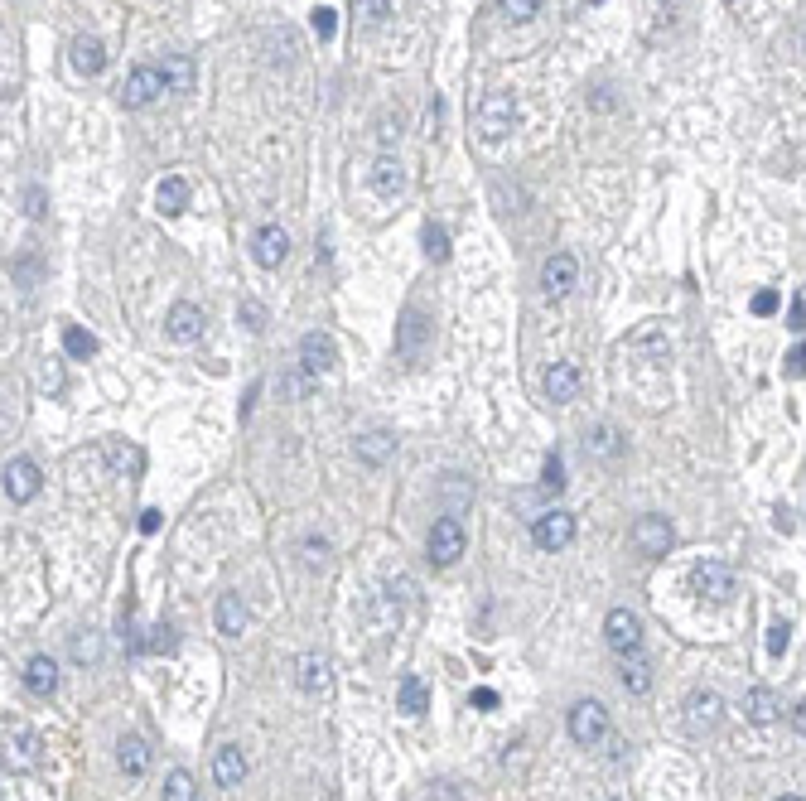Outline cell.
<instances>
[{"mask_svg":"<svg viewBox=\"0 0 806 801\" xmlns=\"http://www.w3.org/2000/svg\"><path fill=\"white\" fill-rule=\"evenodd\" d=\"M473 121H478V136L488 140V145H502V140L517 131V102H512V92H488L478 102V111H473Z\"/></svg>","mask_w":806,"mask_h":801,"instance_id":"1","label":"cell"},{"mask_svg":"<svg viewBox=\"0 0 806 801\" xmlns=\"http://www.w3.org/2000/svg\"><path fill=\"white\" fill-rule=\"evenodd\" d=\"M165 92H169L165 68H155V63H140V68H131V78L121 83V107H126V111H140V107H150L155 97H165Z\"/></svg>","mask_w":806,"mask_h":801,"instance_id":"2","label":"cell"},{"mask_svg":"<svg viewBox=\"0 0 806 801\" xmlns=\"http://www.w3.org/2000/svg\"><path fill=\"white\" fill-rule=\"evenodd\" d=\"M691 584H695V594H705L710 604H729V599L739 594L734 570H729V565H720V560H700V565L691 570Z\"/></svg>","mask_w":806,"mask_h":801,"instance_id":"3","label":"cell"},{"mask_svg":"<svg viewBox=\"0 0 806 801\" xmlns=\"http://www.w3.org/2000/svg\"><path fill=\"white\" fill-rule=\"evenodd\" d=\"M570 739L584 748L604 744L609 739V710L599 705V700H580L575 710H570Z\"/></svg>","mask_w":806,"mask_h":801,"instance_id":"4","label":"cell"},{"mask_svg":"<svg viewBox=\"0 0 806 801\" xmlns=\"http://www.w3.org/2000/svg\"><path fill=\"white\" fill-rule=\"evenodd\" d=\"M720 719H724V700H720V691H691L686 695V729H691L695 739L700 734H715L720 729Z\"/></svg>","mask_w":806,"mask_h":801,"instance_id":"5","label":"cell"},{"mask_svg":"<svg viewBox=\"0 0 806 801\" xmlns=\"http://www.w3.org/2000/svg\"><path fill=\"white\" fill-rule=\"evenodd\" d=\"M604 642H609L618 657H633V652H642V623H638V613H628V608H609V618H604Z\"/></svg>","mask_w":806,"mask_h":801,"instance_id":"6","label":"cell"},{"mask_svg":"<svg viewBox=\"0 0 806 801\" xmlns=\"http://www.w3.org/2000/svg\"><path fill=\"white\" fill-rule=\"evenodd\" d=\"M531 541H536L541 551H565V546L575 541V517H570V512H560V507L541 512V517L531 522Z\"/></svg>","mask_w":806,"mask_h":801,"instance_id":"7","label":"cell"},{"mask_svg":"<svg viewBox=\"0 0 806 801\" xmlns=\"http://www.w3.org/2000/svg\"><path fill=\"white\" fill-rule=\"evenodd\" d=\"M39 734L29 729V724H10L5 729V768L10 773H29V768H39Z\"/></svg>","mask_w":806,"mask_h":801,"instance_id":"8","label":"cell"},{"mask_svg":"<svg viewBox=\"0 0 806 801\" xmlns=\"http://www.w3.org/2000/svg\"><path fill=\"white\" fill-rule=\"evenodd\" d=\"M575 280H580V266H575L570 251L546 256V266H541V295H546V300H565V295L575 290Z\"/></svg>","mask_w":806,"mask_h":801,"instance_id":"9","label":"cell"},{"mask_svg":"<svg viewBox=\"0 0 806 801\" xmlns=\"http://www.w3.org/2000/svg\"><path fill=\"white\" fill-rule=\"evenodd\" d=\"M285 256H290V232H285L280 222H266V227L251 237V261H256L261 271H276Z\"/></svg>","mask_w":806,"mask_h":801,"instance_id":"10","label":"cell"},{"mask_svg":"<svg viewBox=\"0 0 806 801\" xmlns=\"http://www.w3.org/2000/svg\"><path fill=\"white\" fill-rule=\"evenodd\" d=\"M464 546H469V536H464V526L454 522V517H440V522L430 526V560L435 565H454L464 555Z\"/></svg>","mask_w":806,"mask_h":801,"instance_id":"11","label":"cell"},{"mask_svg":"<svg viewBox=\"0 0 806 801\" xmlns=\"http://www.w3.org/2000/svg\"><path fill=\"white\" fill-rule=\"evenodd\" d=\"M671 541H676V531H671L667 517L647 512V517H638V522H633V546H638L642 555H667Z\"/></svg>","mask_w":806,"mask_h":801,"instance_id":"12","label":"cell"},{"mask_svg":"<svg viewBox=\"0 0 806 801\" xmlns=\"http://www.w3.org/2000/svg\"><path fill=\"white\" fill-rule=\"evenodd\" d=\"M300 367H305L309 377H319V372H334L338 367V348L329 333H305L300 338Z\"/></svg>","mask_w":806,"mask_h":801,"instance_id":"13","label":"cell"},{"mask_svg":"<svg viewBox=\"0 0 806 801\" xmlns=\"http://www.w3.org/2000/svg\"><path fill=\"white\" fill-rule=\"evenodd\" d=\"M39 483H44V473H39L34 459H10L5 464V498L10 502H29L39 493Z\"/></svg>","mask_w":806,"mask_h":801,"instance_id":"14","label":"cell"},{"mask_svg":"<svg viewBox=\"0 0 806 801\" xmlns=\"http://www.w3.org/2000/svg\"><path fill=\"white\" fill-rule=\"evenodd\" d=\"M203 324H208V319H203V309L189 304V300H179L165 314V333L174 338V343H198V338H203Z\"/></svg>","mask_w":806,"mask_h":801,"instance_id":"15","label":"cell"},{"mask_svg":"<svg viewBox=\"0 0 806 801\" xmlns=\"http://www.w3.org/2000/svg\"><path fill=\"white\" fill-rule=\"evenodd\" d=\"M541 387H546L551 401H575L580 387H584V377H580V367H575V362H551V367H546V377H541Z\"/></svg>","mask_w":806,"mask_h":801,"instance_id":"16","label":"cell"},{"mask_svg":"<svg viewBox=\"0 0 806 801\" xmlns=\"http://www.w3.org/2000/svg\"><path fill=\"white\" fill-rule=\"evenodd\" d=\"M295 681H300V691H305V695H324L329 686H334L329 657H319V652H305V657L295 662Z\"/></svg>","mask_w":806,"mask_h":801,"instance_id":"17","label":"cell"},{"mask_svg":"<svg viewBox=\"0 0 806 801\" xmlns=\"http://www.w3.org/2000/svg\"><path fill=\"white\" fill-rule=\"evenodd\" d=\"M150 758H155V753H150V744H145L140 734H126V739L116 744V763H121V773L126 777H145L150 773Z\"/></svg>","mask_w":806,"mask_h":801,"instance_id":"18","label":"cell"},{"mask_svg":"<svg viewBox=\"0 0 806 801\" xmlns=\"http://www.w3.org/2000/svg\"><path fill=\"white\" fill-rule=\"evenodd\" d=\"M155 203H160L165 218H179V213L189 208V179H184V174H165L160 189H155Z\"/></svg>","mask_w":806,"mask_h":801,"instance_id":"19","label":"cell"},{"mask_svg":"<svg viewBox=\"0 0 806 801\" xmlns=\"http://www.w3.org/2000/svg\"><path fill=\"white\" fill-rule=\"evenodd\" d=\"M25 686H29V695L49 700V695L58 691V662H54V657H29V666H25Z\"/></svg>","mask_w":806,"mask_h":801,"instance_id":"20","label":"cell"},{"mask_svg":"<svg viewBox=\"0 0 806 801\" xmlns=\"http://www.w3.org/2000/svg\"><path fill=\"white\" fill-rule=\"evenodd\" d=\"M213 777H218L223 787H242V777H247V753L237 744H223L218 748V758H213Z\"/></svg>","mask_w":806,"mask_h":801,"instance_id":"21","label":"cell"},{"mask_svg":"<svg viewBox=\"0 0 806 801\" xmlns=\"http://www.w3.org/2000/svg\"><path fill=\"white\" fill-rule=\"evenodd\" d=\"M73 68L83 73V78H97L102 68H107V49H102V39H73Z\"/></svg>","mask_w":806,"mask_h":801,"instance_id":"22","label":"cell"},{"mask_svg":"<svg viewBox=\"0 0 806 801\" xmlns=\"http://www.w3.org/2000/svg\"><path fill=\"white\" fill-rule=\"evenodd\" d=\"M584 449H589L594 459H618V454L628 449V440L618 435V425H594L589 440H584Z\"/></svg>","mask_w":806,"mask_h":801,"instance_id":"23","label":"cell"},{"mask_svg":"<svg viewBox=\"0 0 806 801\" xmlns=\"http://www.w3.org/2000/svg\"><path fill=\"white\" fill-rule=\"evenodd\" d=\"M372 189L382 198H391V194H401L406 189V169H401V160H391V155H382L377 165H372Z\"/></svg>","mask_w":806,"mask_h":801,"instance_id":"24","label":"cell"},{"mask_svg":"<svg viewBox=\"0 0 806 801\" xmlns=\"http://www.w3.org/2000/svg\"><path fill=\"white\" fill-rule=\"evenodd\" d=\"M242 628H247V604H242V594H223V599H218V633L242 637Z\"/></svg>","mask_w":806,"mask_h":801,"instance_id":"25","label":"cell"},{"mask_svg":"<svg viewBox=\"0 0 806 801\" xmlns=\"http://www.w3.org/2000/svg\"><path fill=\"white\" fill-rule=\"evenodd\" d=\"M623 691L628 695H647L652 691V666H647V657L642 652H633V657H623Z\"/></svg>","mask_w":806,"mask_h":801,"instance_id":"26","label":"cell"},{"mask_svg":"<svg viewBox=\"0 0 806 801\" xmlns=\"http://www.w3.org/2000/svg\"><path fill=\"white\" fill-rule=\"evenodd\" d=\"M425 319H420V309H406V319H401V333H396V353H406V358H416L420 343H425Z\"/></svg>","mask_w":806,"mask_h":801,"instance_id":"27","label":"cell"},{"mask_svg":"<svg viewBox=\"0 0 806 801\" xmlns=\"http://www.w3.org/2000/svg\"><path fill=\"white\" fill-rule=\"evenodd\" d=\"M396 705H401L406 715H425V710H430V691H425V681H420V676H401V686H396Z\"/></svg>","mask_w":806,"mask_h":801,"instance_id":"28","label":"cell"},{"mask_svg":"<svg viewBox=\"0 0 806 801\" xmlns=\"http://www.w3.org/2000/svg\"><path fill=\"white\" fill-rule=\"evenodd\" d=\"M391 449H396V440H391L387 430H372V435H362L358 440V459L362 464H372V469H382L391 459Z\"/></svg>","mask_w":806,"mask_h":801,"instance_id":"29","label":"cell"},{"mask_svg":"<svg viewBox=\"0 0 806 801\" xmlns=\"http://www.w3.org/2000/svg\"><path fill=\"white\" fill-rule=\"evenodd\" d=\"M744 710H749V719H753V724H773V719H778V710H782V705H778V695L768 691V686H753V691H749V700H744Z\"/></svg>","mask_w":806,"mask_h":801,"instance_id":"30","label":"cell"},{"mask_svg":"<svg viewBox=\"0 0 806 801\" xmlns=\"http://www.w3.org/2000/svg\"><path fill=\"white\" fill-rule=\"evenodd\" d=\"M165 801H198V782L189 768H174L165 777Z\"/></svg>","mask_w":806,"mask_h":801,"instance_id":"31","label":"cell"},{"mask_svg":"<svg viewBox=\"0 0 806 801\" xmlns=\"http://www.w3.org/2000/svg\"><path fill=\"white\" fill-rule=\"evenodd\" d=\"M420 247H425L430 261H449V232L445 227H435V222H425V227H420Z\"/></svg>","mask_w":806,"mask_h":801,"instance_id":"32","label":"cell"},{"mask_svg":"<svg viewBox=\"0 0 806 801\" xmlns=\"http://www.w3.org/2000/svg\"><path fill=\"white\" fill-rule=\"evenodd\" d=\"M63 353H68V358H92V353H97V338L87 329H78V324H68V329H63Z\"/></svg>","mask_w":806,"mask_h":801,"instance_id":"33","label":"cell"},{"mask_svg":"<svg viewBox=\"0 0 806 801\" xmlns=\"http://www.w3.org/2000/svg\"><path fill=\"white\" fill-rule=\"evenodd\" d=\"M169 92H194V63L189 58H165Z\"/></svg>","mask_w":806,"mask_h":801,"instance_id":"34","label":"cell"},{"mask_svg":"<svg viewBox=\"0 0 806 801\" xmlns=\"http://www.w3.org/2000/svg\"><path fill=\"white\" fill-rule=\"evenodd\" d=\"M498 5H502V15L517 20V25H527V20L541 15V0H498Z\"/></svg>","mask_w":806,"mask_h":801,"instance_id":"35","label":"cell"},{"mask_svg":"<svg viewBox=\"0 0 806 801\" xmlns=\"http://www.w3.org/2000/svg\"><path fill=\"white\" fill-rule=\"evenodd\" d=\"M358 5V15H362V25H387V15H391V0H353Z\"/></svg>","mask_w":806,"mask_h":801,"instance_id":"36","label":"cell"},{"mask_svg":"<svg viewBox=\"0 0 806 801\" xmlns=\"http://www.w3.org/2000/svg\"><path fill=\"white\" fill-rule=\"evenodd\" d=\"M300 560H305V570L324 565V560H329V541H324V536H305V546H300Z\"/></svg>","mask_w":806,"mask_h":801,"instance_id":"37","label":"cell"},{"mask_svg":"<svg viewBox=\"0 0 806 801\" xmlns=\"http://www.w3.org/2000/svg\"><path fill=\"white\" fill-rule=\"evenodd\" d=\"M541 488H546V493H565V464H560V454H551V459H546Z\"/></svg>","mask_w":806,"mask_h":801,"instance_id":"38","label":"cell"},{"mask_svg":"<svg viewBox=\"0 0 806 801\" xmlns=\"http://www.w3.org/2000/svg\"><path fill=\"white\" fill-rule=\"evenodd\" d=\"M140 652H174V628H165V623L150 628V637L140 642Z\"/></svg>","mask_w":806,"mask_h":801,"instance_id":"39","label":"cell"},{"mask_svg":"<svg viewBox=\"0 0 806 801\" xmlns=\"http://www.w3.org/2000/svg\"><path fill=\"white\" fill-rule=\"evenodd\" d=\"M309 25H314V34H319V39H334L338 20H334V10H329V5H314V15H309Z\"/></svg>","mask_w":806,"mask_h":801,"instance_id":"40","label":"cell"},{"mask_svg":"<svg viewBox=\"0 0 806 801\" xmlns=\"http://www.w3.org/2000/svg\"><path fill=\"white\" fill-rule=\"evenodd\" d=\"M237 319H242V324H247L251 333H261V329H266V309H261V304H256V300H242V309H237Z\"/></svg>","mask_w":806,"mask_h":801,"instance_id":"41","label":"cell"},{"mask_svg":"<svg viewBox=\"0 0 806 801\" xmlns=\"http://www.w3.org/2000/svg\"><path fill=\"white\" fill-rule=\"evenodd\" d=\"M73 657H78V662H97V657H102V642H97L92 633H87V637H73Z\"/></svg>","mask_w":806,"mask_h":801,"instance_id":"42","label":"cell"},{"mask_svg":"<svg viewBox=\"0 0 806 801\" xmlns=\"http://www.w3.org/2000/svg\"><path fill=\"white\" fill-rule=\"evenodd\" d=\"M787 642H792V628H787V623H773V628H768V652L782 657V652H787Z\"/></svg>","mask_w":806,"mask_h":801,"instance_id":"43","label":"cell"},{"mask_svg":"<svg viewBox=\"0 0 806 801\" xmlns=\"http://www.w3.org/2000/svg\"><path fill=\"white\" fill-rule=\"evenodd\" d=\"M782 372H787V377H806V343H797V348L787 353V362H782Z\"/></svg>","mask_w":806,"mask_h":801,"instance_id":"44","label":"cell"},{"mask_svg":"<svg viewBox=\"0 0 806 801\" xmlns=\"http://www.w3.org/2000/svg\"><path fill=\"white\" fill-rule=\"evenodd\" d=\"M778 290H758V295H753V314H773V309H778Z\"/></svg>","mask_w":806,"mask_h":801,"instance_id":"45","label":"cell"},{"mask_svg":"<svg viewBox=\"0 0 806 801\" xmlns=\"http://www.w3.org/2000/svg\"><path fill=\"white\" fill-rule=\"evenodd\" d=\"M25 213L29 218H44V194H39V189H29L25 194Z\"/></svg>","mask_w":806,"mask_h":801,"instance_id":"46","label":"cell"},{"mask_svg":"<svg viewBox=\"0 0 806 801\" xmlns=\"http://www.w3.org/2000/svg\"><path fill=\"white\" fill-rule=\"evenodd\" d=\"M473 705H478V710H493V705H498V691H488V686L473 691Z\"/></svg>","mask_w":806,"mask_h":801,"instance_id":"47","label":"cell"},{"mask_svg":"<svg viewBox=\"0 0 806 801\" xmlns=\"http://www.w3.org/2000/svg\"><path fill=\"white\" fill-rule=\"evenodd\" d=\"M140 531H160V512H140Z\"/></svg>","mask_w":806,"mask_h":801,"instance_id":"48","label":"cell"},{"mask_svg":"<svg viewBox=\"0 0 806 801\" xmlns=\"http://www.w3.org/2000/svg\"><path fill=\"white\" fill-rule=\"evenodd\" d=\"M792 724H797V734H802V739H806V700H802V705H797V710H792Z\"/></svg>","mask_w":806,"mask_h":801,"instance_id":"49","label":"cell"},{"mask_svg":"<svg viewBox=\"0 0 806 801\" xmlns=\"http://www.w3.org/2000/svg\"><path fill=\"white\" fill-rule=\"evenodd\" d=\"M787 329H806V309L802 304H792V324H787Z\"/></svg>","mask_w":806,"mask_h":801,"instance_id":"50","label":"cell"},{"mask_svg":"<svg viewBox=\"0 0 806 801\" xmlns=\"http://www.w3.org/2000/svg\"><path fill=\"white\" fill-rule=\"evenodd\" d=\"M729 5H734V10H739V5H744V0H729Z\"/></svg>","mask_w":806,"mask_h":801,"instance_id":"51","label":"cell"},{"mask_svg":"<svg viewBox=\"0 0 806 801\" xmlns=\"http://www.w3.org/2000/svg\"><path fill=\"white\" fill-rule=\"evenodd\" d=\"M778 801H802V797H778Z\"/></svg>","mask_w":806,"mask_h":801,"instance_id":"52","label":"cell"},{"mask_svg":"<svg viewBox=\"0 0 806 801\" xmlns=\"http://www.w3.org/2000/svg\"><path fill=\"white\" fill-rule=\"evenodd\" d=\"M604 801H623V797H604Z\"/></svg>","mask_w":806,"mask_h":801,"instance_id":"53","label":"cell"},{"mask_svg":"<svg viewBox=\"0 0 806 801\" xmlns=\"http://www.w3.org/2000/svg\"><path fill=\"white\" fill-rule=\"evenodd\" d=\"M662 5H676V0H662Z\"/></svg>","mask_w":806,"mask_h":801,"instance_id":"54","label":"cell"}]
</instances>
